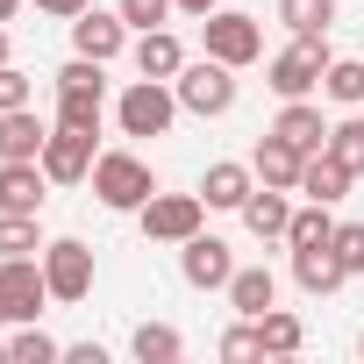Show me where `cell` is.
<instances>
[{"mask_svg":"<svg viewBox=\"0 0 364 364\" xmlns=\"http://www.w3.org/2000/svg\"><path fill=\"white\" fill-rule=\"evenodd\" d=\"M150 193H157V171H150L136 150H100V157H93V200H100L107 215H136Z\"/></svg>","mask_w":364,"mask_h":364,"instance_id":"1","label":"cell"},{"mask_svg":"<svg viewBox=\"0 0 364 364\" xmlns=\"http://www.w3.org/2000/svg\"><path fill=\"white\" fill-rule=\"evenodd\" d=\"M328 36H293L286 50H272V65H264V79H272V93L279 100H307V93H321V72H328Z\"/></svg>","mask_w":364,"mask_h":364,"instance_id":"2","label":"cell"},{"mask_svg":"<svg viewBox=\"0 0 364 364\" xmlns=\"http://www.w3.org/2000/svg\"><path fill=\"white\" fill-rule=\"evenodd\" d=\"M171 93H178V107H186V114L215 122V114L236 107V65H222V58H186V72L171 79Z\"/></svg>","mask_w":364,"mask_h":364,"instance_id":"3","label":"cell"},{"mask_svg":"<svg viewBox=\"0 0 364 364\" xmlns=\"http://www.w3.org/2000/svg\"><path fill=\"white\" fill-rule=\"evenodd\" d=\"M178 114V93H171V79H136V86H122V100H114V129L122 136H164Z\"/></svg>","mask_w":364,"mask_h":364,"instance_id":"4","label":"cell"},{"mask_svg":"<svg viewBox=\"0 0 364 364\" xmlns=\"http://www.w3.org/2000/svg\"><path fill=\"white\" fill-rule=\"evenodd\" d=\"M43 307H50L43 257H0V328H15V321H43Z\"/></svg>","mask_w":364,"mask_h":364,"instance_id":"5","label":"cell"},{"mask_svg":"<svg viewBox=\"0 0 364 364\" xmlns=\"http://www.w3.org/2000/svg\"><path fill=\"white\" fill-rule=\"evenodd\" d=\"M200 50L243 72V65L264 58V29H257V15H243V8H215V15L200 22Z\"/></svg>","mask_w":364,"mask_h":364,"instance_id":"6","label":"cell"},{"mask_svg":"<svg viewBox=\"0 0 364 364\" xmlns=\"http://www.w3.org/2000/svg\"><path fill=\"white\" fill-rule=\"evenodd\" d=\"M43 279H50V300H58V307H79V300L93 293L100 264H93V250H86L79 236H50V243H43Z\"/></svg>","mask_w":364,"mask_h":364,"instance_id":"7","label":"cell"},{"mask_svg":"<svg viewBox=\"0 0 364 364\" xmlns=\"http://www.w3.org/2000/svg\"><path fill=\"white\" fill-rule=\"evenodd\" d=\"M136 222H143V236H150V243H171V250H178L186 236H200L208 200H200V193H164V186H157V193L136 208Z\"/></svg>","mask_w":364,"mask_h":364,"instance_id":"8","label":"cell"},{"mask_svg":"<svg viewBox=\"0 0 364 364\" xmlns=\"http://www.w3.org/2000/svg\"><path fill=\"white\" fill-rule=\"evenodd\" d=\"M178 279H186L193 293H229V279H236V257H229V243L222 236H186L178 243Z\"/></svg>","mask_w":364,"mask_h":364,"instance_id":"9","label":"cell"},{"mask_svg":"<svg viewBox=\"0 0 364 364\" xmlns=\"http://www.w3.org/2000/svg\"><path fill=\"white\" fill-rule=\"evenodd\" d=\"M93 157H100V143L86 136V129H50V143H43V171H50V186H79V178H93Z\"/></svg>","mask_w":364,"mask_h":364,"instance_id":"10","label":"cell"},{"mask_svg":"<svg viewBox=\"0 0 364 364\" xmlns=\"http://www.w3.org/2000/svg\"><path fill=\"white\" fill-rule=\"evenodd\" d=\"M72 50H79V58L114 65V58L129 50V22H122V8H114V15H107V8H86V15L72 22Z\"/></svg>","mask_w":364,"mask_h":364,"instance_id":"11","label":"cell"},{"mask_svg":"<svg viewBox=\"0 0 364 364\" xmlns=\"http://www.w3.org/2000/svg\"><path fill=\"white\" fill-rule=\"evenodd\" d=\"M43 200H50V171L36 157L0 164V215H43Z\"/></svg>","mask_w":364,"mask_h":364,"instance_id":"12","label":"cell"},{"mask_svg":"<svg viewBox=\"0 0 364 364\" xmlns=\"http://www.w3.org/2000/svg\"><path fill=\"white\" fill-rule=\"evenodd\" d=\"M50 129H58V122H43V114H36V100H29V107H8V114H0V164H22V157H43Z\"/></svg>","mask_w":364,"mask_h":364,"instance_id":"13","label":"cell"},{"mask_svg":"<svg viewBox=\"0 0 364 364\" xmlns=\"http://www.w3.org/2000/svg\"><path fill=\"white\" fill-rule=\"evenodd\" d=\"M300 164H307V157H300L286 136H272V129H264V136H257V150H250L257 186H279V193H300Z\"/></svg>","mask_w":364,"mask_h":364,"instance_id":"14","label":"cell"},{"mask_svg":"<svg viewBox=\"0 0 364 364\" xmlns=\"http://www.w3.org/2000/svg\"><path fill=\"white\" fill-rule=\"evenodd\" d=\"M272 136H286L300 157L328 150V122H321V107H314V100H279V114H272Z\"/></svg>","mask_w":364,"mask_h":364,"instance_id":"15","label":"cell"},{"mask_svg":"<svg viewBox=\"0 0 364 364\" xmlns=\"http://www.w3.org/2000/svg\"><path fill=\"white\" fill-rule=\"evenodd\" d=\"M250 193H257V171H250V164H236V157H222V164H208V171H200V200H208V208H222V215H236Z\"/></svg>","mask_w":364,"mask_h":364,"instance_id":"16","label":"cell"},{"mask_svg":"<svg viewBox=\"0 0 364 364\" xmlns=\"http://www.w3.org/2000/svg\"><path fill=\"white\" fill-rule=\"evenodd\" d=\"M129 58H136V79H178L186 72V43H178L171 29H143L129 43Z\"/></svg>","mask_w":364,"mask_h":364,"instance_id":"17","label":"cell"},{"mask_svg":"<svg viewBox=\"0 0 364 364\" xmlns=\"http://www.w3.org/2000/svg\"><path fill=\"white\" fill-rule=\"evenodd\" d=\"M236 215H243V229H250L257 243H286V222H293V200H286L279 186H257V193H250V200H243Z\"/></svg>","mask_w":364,"mask_h":364,"instance_id":"18","label":"cell"},{"mask_svg":"<svg viewBox=\"0 0 364 364\" xmlns=\"http://www.w3.org/2000/svg\"><path fill=\"white\" fill-rule=\"evenodd\" d=\"M350 272H343V257H336V243H314V250H293V286L300 293H314V300H328L336 286H343Z\"/></svg>","mask_w":364,"mask_h":364,"instance_id":"19","label":"cell"},{"mask_svg":"<svg viewBox=\"0 0 364 364\" xmlns=\"http://www.w3.org/2000/svg\"><path fill=\"white\" fill-rule=\"evenodd\" d=\"M350 178H357V171H350L336 150H314V157L300 164V193H307V200H321V208H336V200L350 193Z\"/></svg>","mask_w":364,"mask_h":364,"instance_id":"20","label":"cell"},{"mask_svg":"<svg viewBox=\"0 0 364 364\" xmlns=\"http://www.w3.org/2000/svg\"><path fill=\"white\" fill-rule=\"evenodd\" d=\"M229 307L236 314H264V307H279V272L272 264H236V279H229Z\"/></svg>","mask_w":364,"mask_h":364,"instance_id":"21","label":"cell"},{"mask_svg":"<svg viewBox=\"0 0 364 364\" xmlns=\"http://www.w3.org/2000/svg\"><path fill=\"white\" fill-rule=\"evenodd\" d=\"M58 122L100 136V122H107V86H58Z\"/></svg>","mask_w":364,"mask_h":364,"instance_id":"22","label":"cell"},{"mask_svg":"<svg viewBox=\"0 0 364 364\" xmlns=\"http://www.w3.org/2000/svg\"><path fill=\"white\" fill-rule=\"evenodd\" d=\"M257 343H264V357H300L307 350V321L293 307H264L257 314Z\"/></svg>","mask_w":364,"mask_h":364,"instance_id":"23","label":"cell"},{"mask_svg":"<svg viewBox=\"0 0 364 364\" xmlns=\"http://www.w3.org/2000/svg\"><path fill=\"white\" fill-rule=\"evenodd\" d=\"M129 357H136V364H178V357H186V336H178L171 321H136Z\"/></svg>","mask_w":364,"mask_h":364,"instance_id":"24","label":"cell"},{"mask_svg":"<svg viewBox=\"0 0 364 364\" xmlns=\"http://www.w3.org/2000/svg\"><path fill=\"white\" fill-rule=\"evenodd\" d=\"M321 100H336V107H364V58H328V72H321Z\"/></svg>","mask_w":364,"mask_h":364,"instance_id":"25","label":"cell"},{"mask_svg":"<svg viewBox=\"0 0 364 364\" xmlns=\"http://www.w3.org/2000/svg\"><path fill=\"white\" fill-rule=\"evenodd\" d=\"M328 236H336V215H328L321 200L293 208V222H286V250H314V243H328Z\"/></svg>","mask_w":364,"mask_h":364,"instance_id":"26","label":"cell"},{"mask_svg":"<svg viewBox=\"0 0 364 364\" xmlns=\"http://www.w3.org/2000/svg\"><path fill=\"white\" fill-rule=\"evenodd\" d=\"M58 357H65L58 336H43L36 321H15V336H8V364H58Z\"/></svg>","mask_w":364,"mask_h":364,"instance_id":"27","label":"cell"},{"mask_svg":"<svg viewBox=\"0 0 364 364\" xmlns=\"http://www.w3.org/2000/svg\"><path fill=\"white\" fill-rule=\"evenodd\" d=\"M279 22H286L293 36H328L336 0H279Z\"/></svg>","mask_w":364,"mask_h":364,"instance_id":"28","label":"cell"},{"mask_svg":"<svg viewBox=\"0 0 364 364\" xmlns=\"http://www.w3.org/2000/svg\"><path fill=\"white\" fill-rule=\"evenodd\" d=\"M328 150L364 178V114H357V107H343V122H328Z\"/></svg>","mask_w":364,"mask_h":364,"instance_id":"29","label":"cell"},{"mask_svg":"<svg viewBox=\"0 0 364 364\" xmlns=\"http://www.w3.org/2000/svg\"><path fill=\"white\" fill-rule=\"evenodd\" d=\"M0 257H43L36 215H0Z\"/></svg>","mask_w":364,"mask_h":364,"instance_id":"30","label":"cell"},{"mask_svg":"<svg viewBox=\"0 0 364 364\" xmlns=\"http://www.w3.org/2000/svg\"><path fill=\"white\" fill-rule=\"evenodd\" d=\"M215 350H222V357H229V364H243V357H264V343H257V321H250V314H243V321H236V328H222V343H215Z\"/></svg>","mask_w":364,"mask_h":364,"instance_id":"31","label":"cell"},{"mask_svg":"<svg viewBox=\"0 0 364 364\" xmlns=\"http://www.w3.org/2000/svg\"><path fill=\"white\" fill-rule=\"evenodd\" d=\"M171 15H178V8H171V0H122V22H129L136 36H143V29H164Z\"/></svg>","mask_w":364,"mask_h":364,"instance_id":"32","label":"cell"},{"mask_svg":"<svg viewBox=\"0 0 364 364\" xmlns=\"http://www.w3.org/2000/svg\"><path fill=\"white\" fill-rule=\"evenodd\" d=\"M328 243H336V257H343V272L357 279V272H364V222H336V236H328Z\"/></svg>","mask_w":364,"mask_h":364,"instance_id":"33","label":"cell"},{"mask_svg":"<svg viewBox=\"0 0 364 364\" xmlns=\"http://www.w3.org/2000/svg\"><path fill=\"white\" fill-rule=\"evenodd\" d=\"M36 100V79L22 72V65H0V114H8V107H29Z\"/></svg>","mask_w":364,"mask_h":364,"instance_id":"34","label":"cell"},{"mask_svg":"<svg viewBox=\"0 0 364 364\" xmlns=\"http://www.w3.org/2000/svg\"><path fill=\"white\" fill-rule=\"evenodd\" d=\"M36 8H43V15H58V22H79L93 0H36Z\"/></svg>","mask_w":364,"mask_h":364,"instance_id":"35","label":"cell"},{"mask_svg":"<svg viewBox=\"0 0 364 364\" xmlns=\"http://www.w3.org/2000/svg\"><path fill=\"white\" fill-rule=\"evenodd\" d=\"M65 364H107L100 343H65Z\"/></svg>","mask_w":364,"mask_h":364,"instance_id":"36","label":"cell"},{"mask_svg":"<svg viewBox=\"0 0 364 364\" xmlns=\"http://www.w3.org/2000/svg\"><path fill=\"white\" fill-rule=\"evenodd\" d=\"M171 8H178V15H193V22H208V15L222 8V0H171Z\"/></svg>","mask_w":364,"mask_h":364,"instance_id":"37","label":"cell"},{"mask_svg":"<svg viewBox=\"0 0 364 364\" xmlns=\"http://www.w3.org/2000/svg\"><path fill=\"white\" fill-rule=\"evenodd\" d=\"M22 15V0H0V22H15Z\"/></svg>","mask_w":364,"mask_h":364,"instance_id":"38","label":"cell"},{"mask_svg":"<svg viewBox=\"0 0 364 364\" xmlns=\"http://www.w3.org/2000/svg\"><path fill=\"white\" fill-rule=\"evenodd\" d=\"M0 65H8V22H0Z\"/></svg>","mask_w":364,"mask_h":364,"instance_id":"39","label":"cell"},{"mask_svg":"<svg viewBox=\"0 0 364 364\" xmlns=\"http://www.w3.org/2000/svg\"><path fill=\"white\" fill-rule=\"evenodd\" d=\"M0 364H8V343H0Z\"/></svg>","mask_w":364,"mask_h":364,"instance_id":"40","label":"cell"},{"mask_svg":"<svg viewBox=\"0 0 364 364\" xmlns=\"http://www.w3.org/2000/svg\"><path fill=\"white\" fill-rule=\"evenodd\" d=\"M357 357H364V336H357Z\"/></svg>","mask_w":364,"mask_h":364,"instance_id":"41","label":"cell"}]
</instances>
